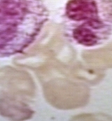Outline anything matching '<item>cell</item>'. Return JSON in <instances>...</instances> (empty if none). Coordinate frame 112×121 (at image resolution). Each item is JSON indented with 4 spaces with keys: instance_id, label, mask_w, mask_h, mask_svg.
I'll use <instances>...</instances> for the list:
<instances>
[{
    "instance_id": "cell-1",
    "label": "cell",
    "mask_w": 112,
    "mask_h": 121,
    "mask_svg": "<svg viewBox=\"0 0 112 121\" xmlns=\"http://www.w3.org/2000/svg\"><path fill=\"white\" fill-rule=\"evenodd\" d=\"M48 18L43 0H0V58L23 53Z\"/></svg>"
},
{
    "instance_id": "cell-2",
    "label": "cell",
    "mask_w": 112,
    "mask_h": 121,
    "mask_svg": "<svg viewBox=\"0 0 112 121\" xmlns=\"http://www.w3.org/2000/svg\"><path fill=\"white\" fill-rule=\"evenodd\" d=\"M63 27L66 37L76 45H102L112 35V0H67Z\"/></svg>"
}]
</instances>
